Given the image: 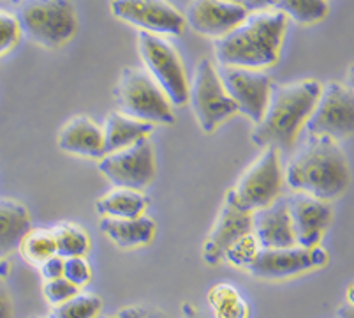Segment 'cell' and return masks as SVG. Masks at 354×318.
Returning <instances> with one entry per match:
<instances>
[{
  "instance_id": "6da1fadb",
  "label": "cell",
  "mask_w": 354,
  "mask_h": 318,
  "mask_svg": "<svg viewBox=\"0 0 354 318\" xmlns=\"http://www.w3.org/2000/svg\"><path fill=\"white\" fill-rule=\"evenodd\" d=\"M288 24V16L279 9L249 12L233 30L214 41L215 62L254 71L270 69L281 59Z\"/></svg>"
},
{
  "instance_id": "7a4b0ae2",
  "label": "cell",
  "mask_w": 354,
  "mask_h": 318,
  "mask_svg": "<svg viewBox=\"0 0 354 318\" xmlns=\"http://www.w3.org/2000/svg\"><path fill=\"white\" fill-rule=\"evenodd\" d=\"M321 91L323 83L312 78L273 85L263 118L254 124L250 134L254 145L289 152L310 118Z\"/></svg>"
},
{
  "instance_id": "3957f363",
  "label": "cell",
  "mask_w": 354,
  "mask_h": 318,
  "mask_svg": "<svg viewBox=\"0 0 354 318\" xmlns=\"http://www.w3.org/2000/svg\"><path fill=\"white\" fill-rule=\"evenodd\" d=\"M292 193H304L324 202H335L351 186V166L339 141L308 136L284 170Z\"/></svg>"
},
{
  "instance_id": "277c9868",
  "label": "cell",
  "mask_w": 354,
  "mask_h": 318,
  "mask_svg": "<svg viewBox=\"0 0 354 318\" xmlns=\"http://www.w3.org/2000/svg\"><path fill=\"white\" fill-rule=\"evenodd\" d=\"M113 96L117 110L129 117L140 118L153 126L175 124V106L143 67H124Z\"/></svg>"
},
{
  "instance_id": "5b68a950",
  "label": "cell",
  "mask_w": 354,
  "mask_h": 318,
  "mask_svg": "<svg viewBox=\"0 0 354 318\" xmlns=\"http://www.w3.org/2000/svg\"><path fill=\"white\" fill-rule=\"evenodd\" d=\"M16 18L21 34L48 50L62 48L78 30L73 0H25Z\"/></svg>"
},
{
  "instance_id": "8992f818",
  "label": "cell",
  "mask_w": 354,
  "mask_h": 318,
  "mask_svg": "<svg viewBox=\"0 0 354 318\" xmlns=\"http://www.w3.org/2000/svg\"><path fill=\"white\" fill-rule=\"evenodd\" d=\"M136 46L143 69L162 89L171 105L175 108L189 105L191 78L187 76L182 57L171 41L164 35L138 32Z\"/></svg>"
},
{
  "instance_id": "52a82bcc",
  "label": "cell",
  "mask_w": 354,
  "mask_h": 318,
  "mask_svg": "<svg viewBox=\"0 0 354 318\" xmlns=\"http://www.w3.org/2000/svg\"><path fill=\"white\" fill-rule=\"evenodd\" d=\"M189 105L199 130L205 134L215 133L224 122L238 114L236 105L222 83L217 64L207 57L199 59L194 67L189 89Z\"/></svg>"
},
{
  "instance_id": "ba28073f",
  "label": "cell",
  "mask_w": 354,
  "mask_h": 318,
  "mask_svg": "<svg viewBox=\"0 0 354 318\" xmlns=\"http://www.w3.org/2000/svg\"><path fill=\"white\" fill-rule=\"evenodd\" d=\"M284 184L281 152L275 147H265L263 152L243 170L231 191L247 211L256 212L281 198Z\"/></svg>"
},
{
  "instance_id": "9c48e42d",
  "label": "cell",
  "mask_w": 354,
  "mask_h": 318,
  "mask_svg": "<svg viewBox=\"0 0 354 318\" xmlns=\"http://www.w3.org/2000/svg\"><path fill=\"white\" fill-rule=\"evenodd\" d=\"M308 136L342 141L354 134V92L342 82L323 85L317 105L305 124Z\"/></svg>"
},
{
  "instance_id": "30bf717a",
  "label": "cell",
  "mask_w": 354,
  "mask_h": 318,
  "mask_svg": "<svg viewBox=\"0 0 354 318\" xmlns=\"http://www.w3.org/2000/svg\"><path fill=\"white\" fill-rule=\"evenodd\" d=\"M97 170L113 188L143 191L152 184L157 173L156 149L150 138L115 152L104 154L97 161Z\"/></svg>"
},
{
  "instance_id": "8fae6325",
  "label": "cell",
  "mask_w": 354,
  "mask_h": 318,
  "mask_svg": "<svg viewBox=\"0 0 354 318\" xmlns=\"http://www.w3.org/2000/svg\"><path fill=\"white\" fill-rule=\"evenodd\" d=\"M328 260L330 255L321 244L314 247L295 244L277 249H261L247 272L252 278L265 279V281H284L305 272L323 269Z\"/></svg>"
},
{
  "instance_id": "7c38bea8",
  "label": "cell",
  "mask_w": 354,
  "mask_h": 318,
  "mask_svg": "<svg viewBox=\"0 0 354 318\" xmlns=\"http://www.w3.org/2000/svg\"><path fill=\"white\" fill-rule=\"evenodd\" d=\"M109 11L117 20L140 32L164 37L180 35L187 27L185 15L169 0H109Z\"/></svg>"
},
{
  "instance_id": "4fadbf2b",
  "label": "cell",
  "mask_w": 354,
  "mask_h": 318,
  "mask_svg": "<svg viewBox=\"0 0 354 318\" xmlns=\"http://www.w3.org/2000/svg\"><path fill=\"white\" fill-rule=\"evenodd\" d=\"M252 232V212L247 211L240 202L236 200L234 193L227 189L224 195V202L221 205L217 218L212 224L207 239L203 242L201 258L203 262L215 267L224 262L227 247L240 239L241 236Z\"/></svg>"
},
{
  "instance_id": "5bb4252c",
  "label": "cell",
  "mask_w": 354,
  "mask_h": 318,
  "mask_svg": "<svg viewBox=\"0 0 354 318\" xmlns=\"http://www.w3.org/2000/svg\"><path fill=\"white\" fill-rule=\"evenodd\" d=\"M217 67L222 83L236 105L238 114L249 118L252 124H257L263 118L272 94L273 83L270 76L265 75V71L218 66V64Z\"/></svg>"
},
{
  "instance_id": "9a60e30c",
  "label": "cell",
  "mask_w": 354,
  "mask_h": 318,
  "mask_svg": "<svg viewBox=\"0 0 354 318\" xmlns=\"http://www.w3.org/2000/svg\"><path fill=\"white\" fill-rule=\"evenodd\" d=\"M286 198L296 244L305 247L319 246L333 221L331 202L308 197L304 193H292Z\"/></svg>"
},
{
  "instance_id": "2e32d148",
  "label": "cell",
  "mask_w": 354,
  "mask_h": 318,
  "mask_svg": "<svg viewBox=\"0 0 354 318\" xmlns=\"http://www.w3.org/2000/svg\"><path fill=\"white\" fill-rule=\"evenodd\" d=\"M249 15L241 4L226 0H192L185 11V24L212 39H218L233 30Z\"/></svg>"
},
{
  "instance_id": "e0dca14e",
  "label": "cell",
  "mask_w": 354,
  "mask_h": 318,
  "mask_svg": "<svg viewBox=\"0 0 354 318\" xmlns=\"http://www.w3.org/2000/svg\"><path fill=\"white\" fill-rule=\"evenodd\" d=\"M57 145L71 156L99 161L106 154L104 131L88 115H74L59 130Z\"/></svg>"
},
{
  "instance_id": "ac0fdd59",
  "label": "cell",
  "mask_w": 354,
  "mask_h": 318,
  "mask_svg": "<svg viewBox=\"0 0 354 318\" xmlns=\"http://www.w3.org/2000/svg\"><path fill=\"white\" fill-rule=\"evenodd\" d=\"M252 233L263 249L295 246L291 216H289L288 198H277L268 207L252 212Z\"/></svg>"
},
{
  "instance_id": "d6986e66",
  "label": "cell",
  "mask_w": 354,
  "mask_h": 318,
  "mask_svg": "<svg viewBox=\"0 0 354 318\" xmlns=\"http://www.w3.org/2000/svg\"><path fill=\"white\" fill-rule=\"evenodd\" d=\"M101 232L120 249H134L152 244L157 233L156 221L150 216L140 218H101Z\"/></svg>"
},
{
  "instance_id": "ffe728a7",
  "label": "cell",
  "mask_w": 354,
  "mask_h": 318,
  "mask_svg": "<svg viewBox=\"0 0 354 318\" xmlns=\"http://www.w3.org/2000/svg\"><path fill=\"white\" fill-rule=\"evenodd\" d=\"M30 230L28 209L15 198H0V258L6 260L18 251Z\"/></svg>"
},
{
  "instance_id": "44dd1931",
  "label": "cell",
  "mask_w": 354,
  "mask_h": 318,
  "mask_svg": "<svg viewBox=\"0 0 354 318\" xmlns=\"http://www.w3.org/2000/svg\"><path fill=\"white\" fill-rule=\"evenodd\" d=\"M102 131H104L106 154H109L152 136L153 124H148V122L129 117V115L115 110L106 115Z\"/></svg>"
},
{
  "instance_id": "7402d4cb",
  "label": "cell",
  "mask_w": 354,
  "mask_h": 318,
  "mask_svg": "<svg viewBox=\"0 0 354 318\" xmlns=\"http://www.w3.org/2000/svg\"><path fill=\"white\" fill-rule=\"evenodd\" d=\"M148 209V198L138 189L113 188L95 202V211L101 218H140Z\"/></svg>"
},
{
  "instance_id": "603a6c76",
  "label": "cell",
  "mask_w": 354,
  "mask_h": 318,
  "mask_svg": "<svg viewBox=\"0 0 354 318\" xmlns=\"http://www.w3.org/2000/svg\"><path fill=\"white\" fill-rule=\"evenodd\" d=\"M214 318H250V308L233 283H215L207 294Z\"/></svg>"
},
{
  "instance_id": "cb8c5ba5",
  "label": "cell",
  "mask_w": 354,
  "mask_h": 318,
  "mask_svg": "<svg viewBox=\"0 0 354 318\" xmlns=\"http://www.w3.org/2000/svg\"><path fill=\"white\" fill-rule=\"evenodd\" d=\"M55 242H57V255L62 258L71 256H85L90 249V236L85 228L74 223H60L51 228Z\"/></svg>"
},
{
  "instance_id": "d4e9b609",
  "label": "cell",
  "mask_w": 354,
  "mask_h": 318,
  "mask_svg": "<svg viewBox=\"0 0 354 318\" xmlns=\"http://www.w3.org/2000/svg\"><path fill=\"white\" fill-rule=\"evenodd\" d=\"M277 9L298 25H314L323 21L330 11L328 0H281Z\"/></svg>"
},
{
  "instance_id": "484cf974",
  "label": "cell",
  "mask_w": 354,
  "mask_h": 318,
  "mask_svg": "<svg viewBox=\"0 0 354 318\" xmlns=\"http://www.w3.org/2000/svg\"><path fill=\"white\" fill-rule=\"evenodd\" d=\"M20 253L27 262L34 265H41L48 258L57 255V242L51 228H32L21 240Z\"/></svg>"
},
{
  "instance_id": "4316f807",
  "label": "cell",
  "mask_w": 354,
  "mask_h": 318,
  "mask_svg": "<svg viewBox=\"0 0 354 318\" xmlns=\"http://www.w3.org/2000/svg\"><path fill=\"white\" fill-rule=\"evenodd\" d=\"M102 301L94 294H76L59 306H51L50 318H99Z\"/></svg>"
},
{
  "instance_id": "83f0119b",
  "label": "cell",
  "mask_w": 354,
  "mask_h": 318,
  "mask_svg": "<svg viewBox=\"0 0 354 318\" xmlns=\"http://www.w3.org/2000/svg\"><path fill=\"white\" fill-rule=\"evenodd\" d=\"M261 249H263V247L257 242L256 236L250 232L245 233V236H241L240 239H236L230 247H227L224 260H226L230 265H233V267L247 271V269L254 263V260L257 258Z\"/></svg>"
},
{
  "instance_id": "f1b7e54d",
  "label": "cell",
  "mask_w": 354,
  "mask_h": 318,
  "mask_svg": "<svg viewBox=\"0 0 354 318\" xmlns=\"http://www.w3.org/2000/svg\"><path fill=\"white\" fill-rule=\"evenodd\" d=\"M21 27L16 15L0 9V57L8 55L21 39Z\"/></svg>"
},
{
  "instance_id": "f546056e",
  "label": "cell",
  "mask_w": 354,
  "mask_h": 318,
  "mask_svg": "<svg viewBox=\"0 0 354 318\" xmlns=\"http://www.w3.org/2000/svg\"><path fill=\"white\" fill-rule=\"evenodd\" d=\"M64 278L71 281L74 287H78L80 290L90 285L92 281V267H90L88 260L85 256H71V258H64Z\"/></svg>"
},
{
  "instance_id": "4dcf8cb0",
  "label": "cell",
  "mask_w": 354,
  "mask_h": 318,
  "mask_svg": "<svg viewBox=\"0 0 354 318\" xmlns=\"http://www.w3.org/2000/svg\"><path fill=\"white\" fill-rule=\"evenodd\" d=\"M80 292L82 290L78 287H74L71 281H67L64 276L62 278L44 281L43 285V295L51 306H59V304L66 303V301H69L71 297H74Z\"/></svg>"
},
{
  "instance_id": "1f68e13d",
  "label": "cell",
  "mask_w": 354,
  "mask_h": 318,
  "mask_svg": "<svg viewBox=\"0 0 354 318\" xmlns=\"http://www.w3.org/2000/svg\"><path fill=\"white\" fill-rule=\"evenodd\" d=\"M115 318H171L156 306H125L115 313Z\"/></svg>"
},
{
  "instance_id": "d6a6232c",
  "label": "cell",
  "mask_w": 354,
  "mask_h": 318,
  "mask_svg": "<svg viewBox=\"0 0 354 318\" xmlns=\"http://www.w3.org/2000/svg\"><path fill=\"white\" fill-rule=\"evenodd\" d=\"M64 262H66V260H64L62 256L55 255V256H51V258H48L46 262L41 263L39 271H41V276H43L44 281L62 278V276H64Z\"/></svg>"
},
{
  "instance_id": "836d02e7",
  "label": "cell",
  "mask_w": 354,
  "mask_h": 318,
  "mask_svg": "<svg viewBox=\"0 0 354 318\" xmlns=\"http://www.w3.org/2000/svg\"><path fill=\"white\" fill-rule=\"evenodd\" d=\"M279 2H281V0H243L241 6L247 9V12H259L277 9Z\"/></svg>"
},
{
  "instance_id": "e575fe53",
  "label": "cell",
  "mask_w": 354,
  "mask_h": 318,
  "mask_svg": "<svg viewBox=\"0 0 354 318\" xmlns=\"http://www.w3.org/2000/svg\"><path fill=\"white\" fill-rule=\"evenodd\" d=\"M0 318H12V303L8 290L0 283Z\"/></svg>"
},
{
  "instance_id": "d590c367",
  "label": "cell",
  "mask_w": 354,
  "mask_h": 318,
  "mask_svg": "<svg viewBox=\"0 0 354 318\" xmlns=\"http://www.w3.org/2000/svg\"><path fill=\"white\" fill-rule=\"evenodd\" d=\"M182 318H208L207 315L203 313L196 304L192 303H183L182 304Z\"/></svg>"
},
{
  "instance_id": "8d00e7d4",
  "label": "cell",
  "mask_w": 354,
  "mask_h": 318,
  "mask_svg": "<svg viewBox=\"0 0 354 318\" xmlns=\"http://www.w3.org/2000/svg\"><path fill=\"white\" fill-rule=\"evenodd\" d=\"M337 315H339V318H354V308L344 303L342 306H339V310H337Z\"/></svg>"
},
{
  "instance_id": "74e56055",
  "label": "cell",
  "mask_w": 354,
  "mask_h": 318,
  "mask_svg": "<svg viewBox=\"0 0 354 318\" xmlns=\"http://www.w3.org/2000/svg\"><path fill=\"white\" fill-rule=\"evenodd\" d=\"M9 271H11V265H9L8 260L0 258V278H6L9 274Z\"/></svg>"
},
{
  "instance_id": "f35d334b",
  "label": "cell",
  "mask_w": 354,
  "mask_h": 318,
  "mask_svg": "<svg viewBox=\"0 0 354 318\" xmlns=\"http://www.w3.org/2000/svg\"><path fill=\"white\" fill-rule=\"evenodd\" d=\"M347 85L354 92V64H351L349 69H347Z\"/></svg>"
},
{
  "instance_id": "ab89813d",
  "label": "cell",
  "mask_w": 354,
  "mask_h": 318,
  "mask_svg": "<svg viewBox=\"0 0 354 318\" xmlns=\"http://www.w3.org/2000/svg\"><path fill=\"white\" fill-rule=\"evenodd\" d=\"M346 304H349V306L354 308V285H351V287L347 288V292H346Z\"/></svg>"
},
{
  "instance_id": "60d3db41",
  "label": "cell",
  "mask_w": 354,
  "mask_h": 318,
  "mask_svg": "<svg viewBox=\"0 0 354 318\" xmlns=\"http://www.w3.org/2000/svg\"><path fill=\"white\" fill-rule=\"evenodd\" d=\"M226 2H234V4H241L243 0H226Z\"/></svg>"
},
{
  "instance_id": "b9f144b4",
  "label": "cell",
  "mask_w": 354,
  "mask_h": 318,
  "mask_svg": "<svg viewBox=\"0 0 354 318\" xmlns=\"http://www.w3.org/2000/svg\"><path fill=\"white\" fill-rule=\"evenodd\" d=\"M99 318H115V315H113V317H108V315H101Z\"/></svg>"
},
{
  "instance_id": "7bdbcfd3",
  "label": "cell",
  "mask_w": 354,
  "mask_h": 318,
  "mask_svg": "<svg viewBox=\"0 0 354 318\" xmlns=\"http://www.w3.org/2000/svg\"><path fill=\"white\" fill-rule=\"evenodd\" d=\"M48 318H50V317H48Z\"/></svg>"
}]
</instances>
